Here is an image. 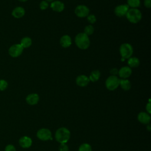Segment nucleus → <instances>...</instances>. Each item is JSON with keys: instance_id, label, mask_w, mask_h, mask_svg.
Instances as JSON below:
<instances>
[{"instance_id": "f257e3e1", "label": "nucleus", "mask_w": 151, "mask_h": 151, "mask_svg": "<svg viewBox=\"0 0 151 151\" xmlns=\"http://www.w3.org/2000/svg\"><path fill=\"white\" fill-rule=\"evenodd\" d=\"M70 136V130L64 127L58 128L55 133V139L60 143H66L69 140Z\"/></svg>"}, {"instance_id": "f03ea898", "label": "nucleus", "mask_w": 151, "mask_h": 151, "mask_svg": "<svg viewBox=\"0 0 151 151\" xmlns=\"http://www.w3.org/2000/svg\"><path fill=\"white\" fill-rule=\"evenodd\" d=\"M75 43L78 48L86 50L90 46V41L88 35L84 32H80L76 36Z\"/></svg>"}, {"instance_id": "7ed1b4c3", "label": "nucleus", "mask_w": 151, "mask_h": 151, "mask_svg": "<svg viewBox=\"0 0 151 151\" xmlns=\"http://www.w3.org/2000/svg\"><path fill=\"white\" fill-rule=\"evenodd\" d=\"M126 17L130 22L136 24L142 19V14L140 11L137 8H130L128 10Z\"/></svg>"}, {"instance_id": "20e7f679", "label": "nucleus", "mask_w": 151, "mask_h": 151, "mask_svg": "<svg viewBox=\"0 0 151 151\" xmlns=\"http://www.w3.org/2000/svg\"><path fill=\"white\" fill-rule=\"evenodd\" d=\"M119 52L122 58L128 59L132 57L133 53V48L129 43H123L119 48Z\"/></svg>"}, {"instance_id": "39448f33", "label": "nucleus", "mask_w": 151, "mask_h": 151, "mask_svg": "<svg viewBox=\"0 0 151 151\" xmlns=\"http://www.w3.org/2000/svg\"><path fill=\"white\" fill-rule=\"evenodd\" d=\"M119 83L120 78L117 76H110L107 78L105 86L109 90L113 91L119 86Z\"/></svg>"}, {"instance_id": "423d86ee", "label": "nucleus", "mask_w": 151, "mask_h": 151, "mask_svg": "<svg viewBox=\"0 0 151 151\" xmlns=\"http://www.w3.org/2000/svg\"><path fill=\"white\" fill-rule=\"evenodd\" d=\"M37 137L42 141L52 140L51 132L47 128H41L39 129L37 132Z\"/></svg>"}, {"instance_id": "0eeeda50", "label": "nucleus", "mask_w": 151, "mask_h": 151, "mask_svg": "<svg viewBox=\"0 0 151 151\" xmlns=\"http://www.w3.org/2000/svg\"><path fill=\"white\" fill-rule=\"evenodd\" d=\"M24 51L23 47L20 44H15L11 45L8 49V54L13 58L20 56Z\"/></svg>"}, {"instance_id": "6e6552de", "label": "nucleus", "mask_w": 151, "mask_h": 151, "mask_svg": "<svg viewBox=\"0 0 151 151\" xmlns=\"http://www.w3.org/2000/svg\"><path fill=\"white\" fill-rule=\"evenodd\" d=\"M75 14L79 18H85L90 13L89 8L84 5H79L77 6L74 10Z\"/></svg>"}, {"instance_id": "1a4fd4ad", "label": "nucleus", "mask_w": 151, "mask_h": 151, "mask_svg": "<svg viewBox=\"0 0 151 151\" xmlns=\"http://www.w3.org/2000/svg\"><path fill=\"white\" fill-rule=\"evenodd\" d=\"M129 9V6L127 4H121L116 6L114 11L116 16L119 17H122L126 16Z\"/></svg>"}, {"instance_id": "9d476101", "label": "nucleus", "mask_w": 151, "mask_h": 151, "mask_svg": "<svg viewBox=\"0 0 151 151\" xmlns=\"http://www.w3.org/2000/svg\"><path fill=\"white\" fill-rule=\"evenodd\" d=\"M132 74V70L129 66L121 67L118 71V75L121 79H127Z\"/></svg>"}, {"instance_id": "9b49d317", "label": "nucleus", "mask_w": 151, "mask_h": 151, "mask_svg": "<svg viewBox=\"0 0 151 151\" xmlns=\"http://www.w3.org/2000/svg\"><path fill=\"white\" fill-rule=\"evenodd\" d=\"M18 142L20 146H21L22 148H24V149H27L30 147L32 144V139L27 136H24L20 137Z\"/></svg>"}, {"instance_id": "f8f14e48", "label": "nucleus", "mask_w": 151, "mask_h": 151, "mask_svg": "<svg viewBox=\"0 0 151 151\" xmlns=\"http://www.w3.org/2000/svg\"><path fill=\"white\" fill-rule=\"evenodd\" d=\"M40 100L39 95L37 93H31L28 94L26 98L25 101L29 104L31 106H34L37 104Z\"/></svg>"}, {"instance_id": "ddd939ff", "label": "nucleus", "mask_w": 151, "mask_h": 151, "mask_svg": "<svg viewBox=\"0 0 151 151\" xmlns=\"http://www.w3.org/2000/svg\"><path fill=\"white\" fill-rule=\"evenodd\" d=\"M150 119L151 117L150 114L146 112L142 111L140 112L137 115V120H139V122L144 124H147L150 123Z\"/></svg>"}, {"instance_id": "4468645a", "label": "nucleus", "mask_w": 151, "mask_h": 151, "mask_svg": "<svg viewBox=\"0 0 151 151\" xmlns=\"http://www.w3.org/2000/svg\"><path fill=\"white\" fill-rule=\"evenodd\" d=\"M76 83L77 86L80 87H86L90 83L88 77L85 75H80L77 77L76 79Z\"/></svg>"}, {"instance_id": "2eb2a0df", "label": "nucleus", "mask_w": 151, "mask_h": 151, "mask_svg": "<svg viewBox=\"0 0 151 151\" xmlns=\"http://www.w3.org/2000/svg\"><path fill=\"white\" fill-rule=\"evenodd\" d=\"M50 7L55 12H61L64 9V4L60 1H54L51 2Z\"/></svg>"}, {"instance_id": "dca6fc26", "label": "nucleus", "mask_w": 151, "mask_h": 151, "mask_svg": "<svg viewBox=\"0 0 151 151\" xmlns=\"http://www.w3.org/2000/svg\"><path fill=\"white\" fill-rule=\"evenodd\" d=\"M25 11L22 6H17L12 11V15L15 18H21L25 15Z\"/></svg>"}, {"instance_id": "f3484780", "label": "nucleus", "mask_w": 151, "mask_h": 151, "mask_svg": "<svg viewBox=\"0 0 151 151\" xmlns=\"http://www.w3.org/2000/svg\"><path fill=\"white\" fill-rule=\"evenodd\" d=\"M60 44L63 48H68L70 47L72 44L71 37L68 35H63L60 40Z\"/></svg>"}, {"instance_id": "a211bd4d", "label": "nucleus", "mask_w": 151, "mask_h": 151, "mask_svg": "<svg viewBox=\"0 0 151 151\" xmlns=\"http://www.w3.org/2000/svg\"><path fill=\"white\" fill-rule=\"evenodd\" d=\"M119 86L124 91H128L131 88L132 84L130 81L128 79H121L120 78Z\"/></svg>"}, {"instance_id": "6ab92c4d", "label": "nucleus", "mask_w": 151, "mask_h": 151, "mask_svg": "<svg viewBox=\"0 0 151 151\" xmlns=\"http://www.w3.org/2000/svg\"><path fill=\"white\" fill-rule=\"evenodd\" d=\"M127 64L129 67L132 68H136L140 64V61L138 58L135 57H131L128 58Z\"/></svg>"}, {"instance_id": "aec40b11", "label": "nucleus", "mask_w": 151, "mask_h": 151, "mask_svg": "<svg viewBox=\"0 0 151 151\" xmlns=\"http://www.w3.org/2000/svg\"><path fill=\"white\" fill-rule=\"evenodd\" d=\"M100 77V72L99 70H94L93 71L90 76H89V80L90 81H91V82H96V81H97L99 78Z\"/></svg>"}, {"instance_id": "412c9836", "label": "nucleus", "mask_w": 151, "mask_h": 151, "mask_svg": "<svg viewBox=\"0 0 151 151\" xmlns=\"http://www.w3.org/2000/svg\"><path fill=\"white\" fill-rule=\"evenodd\" d=\"M20 44L23 47V48H28L32 44V40L28 37H25L21 39Z\"/></svg>"}, {"instance_id": "4be33fe9", "label": "nucleus", "mask_w": 151, "mask_h": 151, "mask_svg": "<svg viewBox=\"0 0 151 151\" xmlns=\"http://www.w3.org/2000/svg\"><path fill=\"white\" fill-rule=\"evenodd\" d=\"M127 5L131 8H137L140 5V0H127Z\"/></svg>"}, {"instance_id": "5701e85b", "label": "nucleus", "mask_w": 151, "mask_h": 151, "mask_svg": "<svg viewBox=\"0 0 151 151\" xmlns=\"http://www.w3.org/2000/svg\"><path fill=\"white\" fill-rule=\"evenodd\" d=\"M94 32V28L91 25H88L85 27L84 29V33L89 36L92 35Z\"/></svg>"}, {"instance_id": "b1692460", "label": "nucleus", "mask_w": 151, "mask_h": 151, "mask_svg": "<svg viewBox=\"0 0 151 151\" xmlns=\"http://www.w3.org/2000/svg\"><path fill=\"white\" fill-rule=\"evenodd\" d=\"M78 151H92V148L90 144L84 143L79 146Z\"/></svg>"}, {"instance_id": "393cba45", "label": "nucleus", "mask_w": 151, "mask_h": 151, "mask_svg": "<svg viewBox=\"0 0 151 151\" xmlns=\"http://www.w3.org/2000/svg\"><path fill=\"white\" fill-rule=\"evenodd\" d=\"M8 82L3 79L0 80V91H4L8 87Z\"/></svg>"}, {"instance_id": "a878e982", "label": "nucleus", "mask_w": 151, "mask_h": 151, "mask_svg": "<svg viewBox=\"0 0 151 151\" xmlns=\"http://www.w3.org/2000/svg\"><path fill=\"white\" fill-rule=\"evenodd\" d=\"M87 19L88 22L90 24H94L97 20L96 16L93 14H88L87 17Z\"/></svg>"}, {"instance_id": "bb28decb", "label": "nucleus", "mask_w": 151, "mask_h": 151, "mask_svg": "<svg viewBox=\"0 0 151 151\" xmlns=\"http://www.w3.org/2000/svg\"><path fill=\"white\" fill-rule=\"evenodd\" d=\"M40 8L41 10H45L48 8V3L46 1H42L40 4Z\"/></svg>"}, {"instance_id": "cd10ccee", "label": "nucleus", "mask_w": 151, "mask_h": 151, "mask_svg": "<svg viewBox=\"0 0 151 151\" xmlns=\"http://www.w3.org/2000/svg\"><path fill=\"white\" fill-rule=\"evenodd\" d=\"M69 148L66 143H60L58 147L59 151H68Z\"/></svg>"}, {"instance_id": "c85d7f7f", "label": "nucleus", "mask_w": 151, "mask_h": 151, "mask_svg": "<svg viewBox=\"0 0 151 151\" xmlns=\"http://www.w3.org/2000/svg\"><path fill=\"white\" fill-rule=\"evenodd\" d=\"M5 151H17L15 147L11 144L7 145L5 147Z\"/></svg>"}, {"instance_id": "c756f323", "label": "nucleus", "mask_w": 151, "mask_h": 151, "mask_svg": "<svg viewBox=\"0 0 151 151\" xmlns=\"http://www.w3.org/2000/svg\"><path fill=\"white\" fill-rule=\"evenodd\" d=\"M118 70L116 68H113L110 70V73L111 76H116L118 74Z\"/></svg>"}, {"instance_id": "7c9ffc66", "label": "nucleus", "mask_w": 151, "mask_h": 151, "mask_svg": "<svg viewBox=\"0 0 151 151\" xmlns=\"http://www.w3.org/2000/svg\"><path fill=\"white\" fill-rule=\"evenodd\" d=\"M144 5L147 8H150L151 0H144Z\"/></svg>"}, {"instance_id": "2f4dec72", "label": "nucleus", "mask_w": 151, "mask_h": 151, "mask_svg": "<svg viewBox=\"0 0 151 151\" xmlns=\"http://www.w3.org/2000/svg\"><path fill=\"white\" fill-rule=\"evenodd\" d=\"M146 111H147V113H149V114L151 113V106H150V100H149V103L146 106Z\"/></svg>"}, {"instance_id": "473e14b6", "label": "nucleus", "mask_w": 151, "mask_h": 151, "mask_svg": "<svg viewBox=\"0 0 151 151\" xmlns=\"http://www.w3.org/2000/svg\"><path fill=\"white\" fill-rule=\"evenodd\" d=\"M146 129H147V130H149V131H150V130H151V125H150V123H149V124H147V127H146Z\"/></svg>"}, {"instance_id": "72a5a7b5", "label": "nucleus", "mask_w": 151, "mask_h": 151, "mask_svg": "<svg viewBox=\"0 0 151 151\" xmlns=\"http://www.w3.org/2000/svg\"><path fill=\"white\" fill-rule=\"evenodd\" d=\"M18 1H19L20 2H26L27 0H18Z\"/></svg>"}, {"instance_id": "f704fd0d", "label": "nucleus", "mask_w": 151, "mask_h": 151, "mask_svg": "<svg viewBox=\"0 0 151 151\" xmlns=\"http://www.w3.org/2000/svg\"><path fill=\"white\" fill-rule=\"evenodd\" d=\"M45 1H46L47 2H52V1H54V0H45Z\"/></svg>"}]
</instances>
